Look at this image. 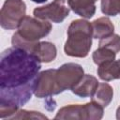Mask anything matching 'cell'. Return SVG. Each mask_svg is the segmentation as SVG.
<instances>
[{
	"mask_svg": "<svg viewBox=\"0 0 120 120\" xmlns=\"http://www.w3.org/2000/svg\"><path fill=\"white\" fill-rule=\"evenodd\" d=\"M41 68L39 58L13 46L1 54L0 106L12 110L25 104L32 96L34 82Z\"/></svg>",
	"mask_w": 120,
	"mask_h": 120,
	"instance_id": "cell-1",
	"label": "cell"
},
{
	"mask_svg": "<svg viewBox=\"0 0 120 120\" xmlns=\"http://www.w3.org/2000/svg\"><path fill=\"white\" fill-rule=\"evenodd\" d=\"M92 24L83 20H76L69 25L68 38L65 45V52L68 55L84 57L91 48Z\"/></svg>",
	"mask_w": 120,
	"mask_h": 120,
	"instance_id": "cell-2",
	"label": "cell"
},
{
	"mask_svg": "<svg viewBox=\"0 0 120 120\" xmlns=\"http://www.w3.org/2000/svg\"><path fill=\"white\" fill-rule=\"evenodd\" d=\"M25 15V4L22 0H7L0 12V23L5 29L19 27Z\"/></svg>",
	"mask_w": 120,
	"mask_h": 120,
	"instance_id": "cell-3",
	"label": "cell"
},
{
	"mask_svg": "<svg viewBox=\"0 0 120 120\" xmlns=\"http://www.w3.org/2000/svg\"><path fill=\"white\" fill-rule=\"evenodd\" d=\"M18 35L25 40L35 41L48 35L52 29L48 22H39L34 18L24 16L19 24Z\"/></svg>",
	"mask_w": 120,
	"mask_h": 120,
	"instance_id": "cell-4",
	"label": "cell"
},
{
	"mask_svg": "<svg viewBox=\"0 0 120 120\" xmlns=\"http://www.w3.org/2000/svg\"><path fill=\"white\" fill-rule=\"evenodd\" d=\"M83 77V70L77 64H65L56 69V82L59 92L72 89Z\"/></svg>",
	"mask_w": 120,
	"mask_h": 120,
	"instance_id": "cell-5",
	"label": "cell"
},
{
	"mask_svg": "<svg viewBox=\"0 0 120 120\" xmlns=\"http://www.w3.org/2000/svg\"><path fill=\"white\" fill-rule=\"evenodd\" d=\"M68 0H54L52 3L34 9V15L37 18L49 19L53 22H61L69 13V5Z\"/></svg>",
	"mask_w": 120,
	"mask_h": 120,
	"instance_id": "cell-6",
	"label": "cell"
},
{
	"mask_svg": "<svg viewBox=\"0 0 120 120\" xmlns=\"http://www.w3.org/2000/svg\"><path fill=\"white\" fill-rule=\"evenodd\" d=\"M55 74L56 69H50L41 72L36 77L33 91L37 97L43 98L60 93L58 90Z\"/></svg>",
	"mask_w": 120,
	"mask_h": 120,
	"instance_id": "cell-7",
	"label": "cell"
},
{
	"mask_svg": "<svg viewBox=\"0 0 120 120\" xmlns=\"http://www.w3.org/2000/svg\"><path fill=\"white\" fill-rule=\"evenodd\" d=\"M98 87V82L91 75L83 76L81 81L71 89L72 92L80 97H93Z\"/></svg>",
	"mask_w": 120,
	"mask_h": 120,
	"instance_id": "cell-8",
	"label": "cell"
},
{
	"mask_svg": "<svg viewBox=\"0 0 120 120\" xmlns=\"http://www.w3.org/2000/svg\"><path fill=\"white\" fill-rule=\"evenodd\" d=\"M97 0H68L69 8L78 15L91 18L96 11L95 2Z\"/></svg>",
	"mask_w": 120,
	"mask_h": 120,
	"instance_id": "cell-9",
	"label": "cell"
},
{
	"mask_svg": "<svg viewBox=\"0 0 120 120\" xmlns=\"http://www.w3.org/2000/svg\"><path fill=\"white\" fill-rule=\"evenodd\" d=\"M100 79L105 81H111L120 78V64L118 61H108L99 65L98 70Z\"/></svg>",
	"mask_w": 120,
	"mask_h": 120,
	"instance_id": "cell-10",
	"label": "cell"
},
{
	"mask_svg": "<svg viewBox=\"0 0 120 120\" xmlns=\"http://www.w3.org/2000/svg\"><path fill=\"white\" fill-rule=\"evenodd\" d=\"M93 37L95 38H104L113 33V24L108 18H99L92 22Z\"/></svg>",
	"mask_w": 120,
	"mask_h": 120,
	"instance_id": "cell-11",
	"label": "cell"
},
{
	"mask_svg": "<svg viewBox=\"0 0 120 120\" xmlns=\"http://www.w3.org/2000/svg\"><path fill=\"white\" fill-rule=\"evenodd\" d=\"M112 98V89L107 83L98 84V89L93 95V101L98 103L102 107H106Z\"/></svg>",
	"mask_w": 120,
	"mask_h": 120,
	"instance_id": "cell-12",
	"label": "cell"
},
{
	"mask_svg": "<svg viewBox=\"0 0 120 120\" xmlns=\"http://www.w3.org/2000/svg\"><path fill=\"white\" fill-rule=\"evenodd\" d=\"M35 54L42 62H51L56 56V49L50 42H41L38 43Z\"/></svg>",
	"mask_w": 120,
	"mask_h": 120,
	"instance_id": "cell-13",
	"label": "cell"
},
{
	"mask_svg": "<svg viewBox=\"0 0 120 120\" xmlns=\"http://www.w3.org/2000/svg\"><path fill=\"white\" fill-rule=\"evenodd\" d=\"M115 52L110 49L104 48V47H99L97 51L94 52L93 53V60L96 64L100 65L104 62L108 61H112L115 58Z\"/></svg>",
	"mask_w": 120,
	"mask_h": 120,
	"instance_id": "cell-14",
	"label": "cell"
},
{
	"mask_svg": "<svg viewBox=\"0 0 120 120\" xmlns=\"http://www.w3.org/2000/svg\"><path fill=\"white\" fill-rule=\"evenodd\" d=\"M101 10L106 15L115 16L120 13V0H101Z\"/></svg>",
	"mask_w": 120,
	"mask_h": 120,
	"instance_id": "cell-15",
	"label": "cell"
},
{
	"mask_svg": "<svg viewBox=\"0 0 120 120\" xmlns=\"http://www.w3.org/2000/svg\"><path fill=\"white\" fill-rule=\"evenodd\" d=\"M99 47H104L113 51L115 53L120 51V37L118 35H111L107 38H101L99 41Z\"/></svg>",
	"mask_w": 120,
	"mask_h": 120,
	"instance_id": "cell-16",
	"label": "cell"
},
{
	"mask_svg": "<svg viewBox=\"0 0 120 120\" xmlns=\"http://www.w3.org/2000/svg\"><path fill=\"white\" fill-rule=\"evenodd\" d=\"M31 1H33V2H35V3H38V4H40V3H44V2H46L47 0H31Z\"/></svg>",
	"mask_w": 120,
	"mask_h": 120,
	"instance_id": "cell-17",
	"label": "cell"
},
{
	"mask_svg": "<svg viewBox=\"0 0 120 120\" xmlns=\"http://www.w3.org/2000/svg\"><path fill=\"white\" fill-rule=\"evenodd\" d=\"M118 62H119V64H120V60H119V61H118Z\"/></svg>",
	"mask_w": 120,
	"mask_h": 120,
	"instance_id": "cell-18",
	"label": "cell"
}]
</instances>
